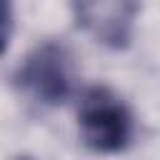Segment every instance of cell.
<instances>
[{
  "instance_id": "277c9868",
  "label": "cell",
  "mask_w": 160,
  "mask_h": 160,
  "mask_svg": "<svg viewBox=\"0 0 160 160\" xmlns=\"http://www.w3.org/2000/svg\"><path fill=\"white\" fill-rule=\"evenodd\" d=\"M15 160H32V158H15Z\"/></svg>"
},
{
  "instance_id": "7a4b0ae2",
  "label": "cell",
  "mask_w": 160,
  "mask_h": 160,
  "mask_svg": "<svg viewBox=\"0 0 160 160\" xmlns=\"http://www.w3.org/2000/svg\"><path fill=\"white\" fill-rule=\"evenodd\" d=\"M78 128L82 142L95 152H120L132 140L130 108L108 85H92L80 95Z\"/></svg>"
},
{
  "instance_id": "3957f363",
  "label": "cell",
  "mask_w": 160,
  "mask_h": 160,
  "mask_svg": "<svg viewBox=\"0 0 160 160\" xmlns=\"http://www.w3.org/2000/svg\"><path fill=\"white\" fill-rule=\"evenodd\" d=\"M75 20L85 28L100 45L125 48L132 38V22L138 5L128 0H95V2H75Z\"/></svg>"
},
{
  "instance_id": "6da1fadb",
  "label": "cell",
  "mask_w": 160,
  "mask_h": 160,
  "mask_svg": "<svg viewBox=\"0 0 160 160\" xmlns=\"http://www.w3.org/2000/svg\"><path fill=\"white\" fill-rule=\"evenodd\" d=\"M75 80H78L75 58L70 48L58 40H45L35 45L18 68L20 92L28 100L45 108L65 102L75 90Z\"/></svg>"
}]
</instances>
